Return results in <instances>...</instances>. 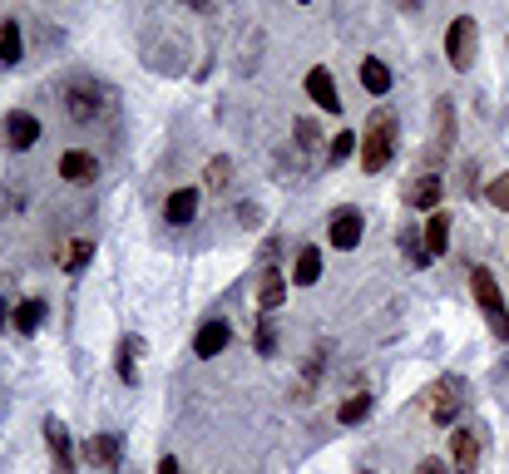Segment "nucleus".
Returning <instances> with one entry per match:
<instances>
[{
  "label": "nucleus",
  "mask_w": 509,
  "mask_h": 474,
  "mask_svg": "<svg viewBox=\"0 0 509 474\" xmlns=\"http://www.w3.org/2000/svg\"><path fill=\"white\" fill-rule=\"evenodd\" d=\"M366 474H371V469H366Z\"/></svg>",
  "instance_id": "obj_38"
},
{
  "label": "nucleus",
  "mask_w": 509,
  "mask_h": 474,
  "mask_svg": "<svg viewBox=\"0 0 509 474\" xmlns=\"http://www.w3.org/2000/svg\"><path fill=\"white\" fill-rule=\"evenodd\" d=\"M45 316H50L45 302H40V297H25L15 311H10V326H15L20 336H30V331H40V321H45Z\"/></svg>",
  "instance_id": "obj_16"
},
{
  "label": "nucleus",
  "mask_w": 509,
  "mask_h": 474,
  "mask_svg": "<svg viewBox=\"0 0 509 474\" xmlns=\"http://www.w3.org/2000/svg\"><path fill=\"white\" fill-rule=\"evenodd\" d=\"M366 237V218L356 213V208H336L332 223H326V242H332L336 252H356Z\"/></svg>",
  "instance_id": "obj_5"
},
{
  "label": "nucleus",
  "mask_w": 509,
  "mask_h": 474,
  "mask_svg": "<svg viewBox=\"0 0 509 474\" xmlns=\"http://www.w3.org/2000/svg\"><path fill=\"white\" fill-rule=\"evenodd\" d=\"M371 410H376L371 391H356V395H346L342 405H336V420H342V425H362V420H371Z\"/></svg>",
  "instance_id": "obj_21"
},
{
  "label": "nucleus",
  "mask_w": 509,
  "mask_h": 474,
  "mask_svg": "<svg viewBox=\"0 0 509 474\" xmlns=\"http://www.w3.org/2000/svg\"><path fill=\"white\" fill-rule=\"evenodd\" d=\"M306 94H312V104H316V109H326L332 119L342 114V94H336V79H332V70H326V65L306 70Z\"/></svg>",
  "instance_id": "obj_10"
},
{
  "label": "nucleus",
  "mask_w": 509,
  "mask_h": 474,
  "mask_svg": "<svg viewBox=\"0 0 509 474\" xmlns=\"http://www.w3.org/2000/svg\"><path fill=\"white\" fill-rule=\"evenodd\" d=\"M258 218H262V213H258V208H252V203H242V208H238V223H242V228H252V223H258Z\"/></svg>",
  "instance_id": "obj_32"
},
{
  "label": "nucleus",
  "mask_w": 509,
  "mask_h": 474,
  "mask_svg": "<svg viewBox=\"0 0 509 474\" xmlns=\"http://www.w3.org/2000/svg\"><path fill=\"white\" fill-rule=\"evenodd\" d=\"M416 474H450V465H445L440 455H426V460L416 465Z\"/></svg>",
  "instance_id": "obj_31"
},
{
  "label": "nucleus",
  "mask_w": 509,
  "mask_h": 474,
  "mask_svg": "<svg viewBox=\"0 0 509 474\" xmlns=\"http://www.w3.org/2000/svg\"><path fill=\"white\" fill-rule=\"evenodd\" d=\"M485 203L500 208V213H509V173H500V178H490V183H485Z\"/></svg>",
  "instance_id": "obj_27"
},
{
  "label": "nucleus",
  "mask_w": 509,
  "mask_h": 474,
  "mask_svg": "<svg viewBox=\"0 0 509 474\" xmlns=\"http://www.w3.org/2000/svg\"><path fill=\"white\" fill-rule=\"evenodd\" d=\"M282 302H287V277H282L278 267H268L262 282H258V307L272 311V307H282Z\"/></svg>",
  "instance_id": "obj_17"
},
{
  "label": "nucleus",
  "mask_w": 509,
  "mask_h": 474,
  "mask_svg": "<svg viewBox=\"0 0 509 474\" xmlns=\"http://www.w3.org/2000/svg\"><path fill=\"white\" fill-rule=\"evenodd\" d=\"M258 356H278V331H272V316L258 321Z\"/></svg>",
  "instance_id": "obj_29"
},
{
  "label": "nucleus",
  "mask_w": 509,
  "mask_h": 474,
  "mask_svg": "<svg viewBox=\"0 0 509 474\" xmlns=\"http://www.w3.org/2000/svg\"><path fill=\"white\" fill-rule=\"evenodd\" d=\"M356 75H362V89L366 94H386L391 89V70H386V60H376V55H366Z\"/></svg>",
  "instance_id": "obj_22"
},
{
  "label": "nucleus",
  "mask_w": 509,
  "mask_h": 474,
  "mask_svg": "<svg viewBox=\"0 0 509 474\" xmlns=\"http://www.w3.org/2000/svg\"><path fill=\"white\" fill-rule=\"evenodd\" d=\"M356 149H362V139H356L352 129H342L332 144H326V163H346V158H352Z\"/></svg>",
  "instance_id": "obj_26"
},
{
  "label": "nucleus",
  "mask_w": 509,
  "mask_h": 474,
  "mask_svg": "<svg viewBox=\"0 0 509 474\" xmlns=\"http://www.w3.org/2000/svg\"><path fill=\"white\" fill-rule=\"evenodd\" d=\"M198 203H203L198 188H174V193L164 198V223L168 228H188L198 218Z\"/></svg>",
  "instance_id": "obj_11"
},
{
  "label": "nucleus",
  "mask_w": 509,
  "mask_h": 474,
  "mask_svg": "<svg viewBox=\"0 0 509 474\" xmlns=\"http://www.w3.org/2000/svg\"><path fill=\"white\" fill-rule=\"evenodd\" d=\"M60 178L74 188H90L94 178H99V153L94 149H65L60 153Z\"/></svg>",
  "instance_id": "obj_8"
},
{
  "label": "nucleus",
  "mask_w": 509,
  "mask_h": 474,
  "mask_svg": "<svg viewBox=\"0 0 509 474\" xmlns=\"http://www.w3.org/2000/svg\"><path fill=\"white\" fill-rule=\"evenodd\" d=\"M440 198H445L440 173H420L416 183L406 188V203H410V208H420V213H436V208H440Z\"/></svg>",
  "instance_id": "obj_14"
},
{
  "label": "nucleus",
  "mask_w": 509,
  "mask_h": 474,
  "mask_svg": "<svg viewBox=\"0 0 509 474\" xmlns=\"http://www.w3.org/2000/svg\"><path fill=\"white\" fill-rule=\"evenodd\" d=\"M109 109V94L99 79H70L65 84V119L70 124H99Z\"/></svg>",
  "instance_id": "obj_3"
},
{
  "label": "nucleus",
  "mask_w": 509,
  "mask_h": 474,
  "mask_svg": "<svg viewBox=\"0 0 509 474\" xmlns=\"http://www.w3.org/2000/svg\"><path fill=\"white\" fill-rule=\"evenodd\" d=\"M154 474H178V460L174 455H164V460H158V469Z\"/></svg>",
  "instance_id": "obj_33"
},
{
  "label": "nucleus",
  "mask_w": 509,
  "mask_h": 474,
  "mask_svg": "<svg viewBox=\"0 0 509 474\" xmlns=\"http://www.w3.org/2000/svg\"><path fill=\"white\" fill-rule=\"evenodd\" d=\"M292 282H297V287H316V282H322V247H302V252H297Z\"/></svg>",
  "instance_id": "obj_15"
},
{
  "label": "nucleus",
  "mask_w": 509,
  "mask_h": 474,
  "mask_svg": "<svg viewBox=\"0 0 509 474\" xmlns=\"http://www.w3.org/2000/svg\"><path fill=\"white\" fill-rule=\"evenodd\" d=\"M470 292H475V307L485 311L495 341H509V311H504V297H500V282H495L490 267H470Z\"/></svg>",
  "instance_id": "obj_2"
},
{
  "label": "nucleus",
  "mask_w": 509,
  "mask_h": 474,
  "mask_svg": "<svg viewBox=\"0 0 509 474\" xmlns=\"http://www.w3.org/2000/svg\"><path fill=\"white\" fill-rule=\"evenodd\" d=\"M396 139H401V119L391 109L371 114L366 134H362V168L366 173H381V168L396 158Z\"/></svg>",
  "instance_id": "obj_1"
},
{
  "label": "nucleus",
  "mask_w": 509,
  "mask_h": 474,
  "mask_svg": "<svg viewBox=\"0 0 509 474\" xmlns=\"http://www.w3.org/2000/svg\"><path fill=\"white\" fill-rule=\"evenodd\" d=\"M84 460H90V465L114 469V465H119V435H94L90 445H84Z\"/></svg>",
  "instance_id": "obj_20"
},
{
  "label": "nucleus",
  "mask_w": 509,
  "mask_h": 474,
  "mask_svg": "<svg viewBox=\"0 0 509 474\" xmlns=\"http://www.w3.org/2000/svg\"><path fill=\"white\" fill-rule=\"evenodd\" d=\"M450 474H480V430L460 425L450 435Z\"/></svg>",
  "instance_id": "obj_7"
},
{
  "label": "nucleus",
  "mask_w": 509,
  "mask_h": 474,
  "mask_svg": "<svg viewBox=\"0 0 509 474\" xmlns=\"http://www.w3.org/2000/svg\"><path fill=\"white\" fill-rule=\"evenodd\" d=\"M0 326H10V307H5V297H0Z\"/></svg>",
  "instance_id": "obj_35"
},
{
  "label": "nucleus",
  "mask_w": 509,
  "mask_h": 474,
  "mask_svg": "<svg viewBox=\"0 0 509 474\" xmlns=\"http://www.w3.org/2000/svg\"><path fill=\"white\" fill-rule=\"evenodd\" d=\"M426 400H430V420H436V425H450V420L460 415V405H465V381L445 376V381H436L426 391Z\"/></svg>",
  "instance_id": "obj_6"
},
{
  "label": "nucleus",
  "mask_w": 509,
  "mask_h": 474,
  "mask_svg": "<svg viewBox=\"0 0 509 474\" xmlns=\"http://www.w3.org/2000/svg\"><path fill=\"white\" fill-rule=\"evenodd\" d=\"M401 247L410 252V262H416V267H426V262H430V252H426V237H420V233H406V237H401Z\"/></svg>",
  "instance_id": "obj_30"
},
{
  "label": "nucleus",
  "mask_w": 509,
  "mask_h": 474,
  "mask_svg": "<svg viewBox=\"0 0 509 474\" xmlns=\"http://www.w3.org/2000/svg\"><path fill=\"white\" fill-rule=\"evenodd\" d=\"M228 178H232V163H228V158H208V168H203V188H208V198H218L222 188H228Z\"/></svg>",
  "instance_id": "obj_25"
},
{
  "label": "nucleus",
  "mask_w": 509,
  "mask_h": 474,
  "mask_svg": "<svg viewBox=\"0 0 509 474\" xmlns=\"http://www.w3.org/2000/svg\"><path fill=\"white\" fill-rule=\"evenodd\" d=\"M401 10H420V0H401Z\"/></svg>",
  "instance_id": "obj_36"
},
{
  "label": "nucleus",
  "mask_w": 509,
  "mask_h": 474,
  "mask_svg": "<svg viewBox=\"0 0 509 474\" xmlns=\"http://www.w3.org/2000/svg\"><path fill=\"white\" fill-rule=\"evenodd\" d=\"M228 341H232V326L222 321V316H213V321H203L198 326V336H193V356H222L228 351Z\"/></svg>",
  "instance_id": "obj_12"
},
{
  "label": "nucleus",
  "mask_w": 509,
  "mask_h": 474,
  "mask_svg": "<svg viewBox=\"0 0 509 474\" xmlns=\"http://www.w3.org/2000/svg\"><path fill=\"white\" fill-rule=\"evenodd\" d=\"M5 144H10V153H30L40 144V119L30 109H15V114H5Z\"/></svg>",
  "instance_id": "obj_9"
},
{
  "label": "nucleus",
  "mask_w": 509,
  "mask_h": 474,
  "mask_svg": "<svg viewBox=\"0 0 509 474\" xmlns=\"http://www.w3.org/2000/svg\"><path fill=\"white\" fill-rule=\"evenodd\" d=\"M420 237H426V252H430V257H445V247H450V213H440V208H436Z\"/></svg>",
  "instance_id": "obj_18"
},
{
  "label": "nucleus",
  "mask_w": 509,
  "mask_h": 474,
  "mask_svg": "<svg viewBox=\"0 0 509 474\" xmlns=\"http://www.w3.org/2000/svg\"><path fill=\"white\" fill-rule=\"evenodd\" d=\"M90 257H94V242L90 237H74V247L65 257V272H84V267H90Z\"/></svg>",
  "instance_id": "obj_28"
},
{
  "label": "nucleus",
  "mask_w": 509,
  "mask_h": 474,
  "mask_svg": "<svg viewBox=\"0 0 509 474\" xmlns=\"http://www.w3.org/2000/svg\"><path fill=\"white\" fill-rule=\"evenodd\" d=\"M292 139H297V149H306V153L322 149V124H316L312 114H302V119L292 124Z\"/></svg>",
  "instance_id": "obj_24"
},
{
  "label": "nucleus",
  "mask_w": 509,
  "mask_h": 474,
  "mask_svg": "<svg viewBox=\"0 0 509 474\" xmlns=\"http://www.w3.org/2000/svg\"><path fill=\"white\" fill-rule=\"evenodd\" d=\"M139 351H144V346H139V336H124V341H119V381H139Z\"/></svg>",
  "instance_id": "obj_23"
},
{
  "label": "nucleus",
  "mask_w": 509,
  "mask_h": 474,
  "mask_svg": "<svg viewBox=\"0 0 509 474\" xmlns=\"http://www.w3.org/2000/svg\"><path fill=\"white\" fill-rule=\"evenodd\" d=\"M475 40H480V30H475L470 15H455L450 30H445V60H450V70H470L475 65Z\"/></svg>",
  "instance_id": "obj_4"
},
{
  "label": "nucleus",
  "mask_w": 509,
  "mask_h": 474,
  "mask_svg": "<svg viewBox=\"0 0 509 474\" xmlns=\"http://www.w3.org/2000/svg\"><path fill=\"white\" fill-rule=\"evenodd\" d=\"M188 10H198V15H203V10H213V0H184Z\"/></svg>",
  "instance_id": "obj_34"
},
{
  "label": "nucleus",
  "mask_w": 509,
  "mask_h": 474,
  "mask_svg": "<svg viewBox=\"0 0 509 474\" xmlns=\"http://www.w3.org/2000/svg\"><path fill=\"white\" fill-rule=\"evenodd\" d=\"M45 445H50V460H55V474H74V445H70V430L60 425L55 415L45 420Z\"/></svg>",
  "instance_id": "obj_13"
},
{
  "label": "nucleus",
  "mask_w": 509,
  "mask_h": 474,
  "mask_svg": "<svg viewBox=\"0 0 509 474\" xmlns=\"http://www.w3.org/2000/svg\"><path fill=\"white\" fill-rule=\"evenodd\" d=\"M297 5H312V0H297Z\"/></svg>",
  "instance_id": "obj_37"
},
{
  "label": "nucleus",
  "mask_w": 509,
  "mask_h": 474,
  "mask_svg": "<svg viewBox=\"0 0 509 474\" xmlns=\"http://www.w3.org/2000/svg\"><path fill=\"white\" fill-rule=\"evenodd\" d=\"M20 55H25L20 20H0V65H20Z\"/></svg>",
  "instance_id": "obj_19"
}]
</instances>
